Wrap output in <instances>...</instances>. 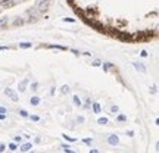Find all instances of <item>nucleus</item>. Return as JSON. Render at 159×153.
Listing matches in <instances>:
<instances>
[{
    "instance_id": "nucleus-1",
    "label": "nucleus",
    "mask_w": 159,
    "mask_h": 153,
    "mask_svg": "<svg viewBox=\"0 0 159 153\" xmlns=\"http://www.w3.org/2000/svg\"><path fill=\"white\" fill-rule=\"evenodd\" d=\"M5 94L8 96V97H10L13 102H18V100H19V97H18V94H16V93H15V91H13L10 87H6V88H5Z\"/></svg>"
},
{
    "instance_id": "nucleus-2",
    "label": "nucleus",
    "mask_w": 159,
    "mask_h": 153,
    "mask_svg": "<svg viewBox=\"0 0 159 153\" xmlns=\"http://www.w3.org/2000/svg\"><path fill=\"white\" fill-rule=\"evenodd\" d=\"M108 143H109L111 146H116V144L119 143V138H118V136H115V134L109 136V137H108Z\"/></svg>"
},
{
    "instance_id": "nucleus-3",
    "label": "nucleus",
    "mask_w": 159,
    "mask_h": 153,
    "mask_svg": "<svg viewBox=\"0 0 159 153\" xmlns=\"http://www.w3.org/2000/svg\"><path fill=\"white\" fill-rule=\"evenodd\" d=\"M91 110H93V113H100L102 112L100 103L99 102H91Z\"/></svg>"
},
{
    "instance_id": "nucleus-4",
    "label": "nucleus",
    "mask_w": 159,
    "mask_h": 153,
    "mask_svg": "<svg viewBox=\"0 0 159 153\" xmlns=\"http://www.w3.org/2000/svg\"><path fill=\"white\" fill-rule=\"evenodd\" d=\"M28 83H30V80H28V78H25L24 81H21V83H19V85H18V90H19L21 93H24V91L27 90V85H28Z\"/></svg>"
},
{
    "instance_id": "nucleus-5",
    "label": "nucleus",
    "mask_w": 159,
    "mask_h": 153,
    "mask_svg": "<svg viewBox=\"0 0 159 153\" xmlns=\"http://www.w3.org/2000/svg\"><path fill=\"white\" fill-rule=\"evenodd\" d=\"M31 149H32V144H31V143H25V144H21V146H19V150H21L22 153L30 152Z\"/></svg>"
},
{
    "instance_id": "nucleus-6",
    "label": "nucleus",
    "mask_w": 159,
    "mask_h": 153,
    "mask_svg": "<svg viewBox=\"0 0 159 153\" xmlns=\"http://www.w3.org/2000/svg\"><path fill=\"white\" fill-rule=\"evenodd\" d=\"M133 65H134V68H136V69H137L138 72H143V74L146 72V66H144L143 63H138V62H134Z\"/></svg>"
},
{
    "instance_id": "nucleus-7",
    "label": "nucleus",
    "mask_w": 159,
    "mask_h": 153,
    "mask_svg": "<svg viewBox=\"0 0 159 153\" xmlns=\"http://www.w3.org/2000/svg\"><path fill=\"white\" fill-rule=\"evenodd\" d=\"M30 103H31V106H38L40 105V97L38 96H32L30 99Z\"/></svg>"
},
{
    "instance_id": "nucleus-8",
    "label": "nucleus",
    "mask_w": 159,
    "mask_h": 153,
    "mask_svg": "<svg viewBox=\"0 0 159 153\" xmlns=\"http://www.w3.org/2000/svg\"><path fill=\"white\" fill-rule=\"evenodd\" d=\"M69 93H71V87H69V85H63V87L61 88V94L66 96V94H69Z\"/></svg>"
},
{
    "instance_id": "nucleus-9",
    "label": "nucleus",
    "mask_w": 159,
    "mask_h": 153,
    "mask_svg": "<svg viewBox=\"0 0 159 153\" xmlns=\"http://www.w3.org/2000/svg\"><path fill=\"white\" fill-rule=\"evenodd\" d=\"M102 66H103V71H105V72H109V71H111V68H112L114 65H112V63H109V62H105V63H102Z\"/></svg>"
},
{
    "instance_id": "nucleus-10",
    "label": "nucleus",
    "mask_w": 159,
    "mask_h": 153,
    "mask_svg": "<svg viewBox=\"0 0 159 153\" xmlns=\"http://www.w3.org/2000/svg\"><path fill=\"white\" fill-rule=\"evenodd\" d=\"M38 85H40V84H38L37 81H34V83H31V84H30V88H31V91H32V93H35V91H37V90H38Z\"/></svg>"
},
{
    "instance_id": "nucleus-11",
    "label": "nucleus",
    "mask_w": 159,
    "mask_h": 153,
    "mask_svg": "<svg viewBox=\"0 0 159 153\" xmlns=\"http://www.w3.org/2000/svg\"><path fill=\"white\" fill-rule=\"evenodd\" d=\"M72 99H74V105H75V106H78V107H81V105H83V102L80 100V97H78V96H74V97H72Z\"/></svg>"
},
{
    "instance_id": "nucleus-12",
    "label": "nucleus",
    "mask_w": 159,
    "mask_h": 153,
    "mask_svg": "<svg viewBox=\"0 0 159 153\" xmlns=\"http://www.w3.org/2000/svg\"><path fill=\"white\" fill-rule=\"evenodd\" d=\"M116 121L118 122H125L127 121V116H125V115H122V113H119L118 116H116Z\"/></svg>"
},
{
    "instance_id": "nucleus-13",
    "label": "nucleus",
    "mask_w": 159,
    "mask_h": 153,
    "mask_svg": "<svg viewBox=\"0 0 159 153\" xmlns=\"http://www.w3.org/2000/svg\"><path fill=\"white\" fill-rule=\"evenodd\" d=\"M28 118H30L31 121H34V122H38V121H40V116H38V115H28Z\"/></svg>"
},
{
    "instance_id": "nucleus-14",
    "label": "nucleus",
    "mask_w": 159,
    "mask_h": 153,
    "mask_svg": "<svg viewBox=\"0 0 159 153\" xmlns=\"http://www.w3.org/2000/svg\"><path fill=\"white\" fill-rule=\"evenodd\" d=\"M97 124H100V125H105V124H108V118H105V116L99 118V119H97Z\"/></svg>"
},
{
    "instance_id": "nucleus-15",
    "label": "nucleus",
    "mask_w": 159,
    "mask_h": 153,
    "mask_svg": "<svg viewBox=\"0 0 159 153\" xmlns=\"http://www.w3.org/2000/svg\"><path fill=\"white\" fill-rule=\"evenodd\" d=\"M8 149H9L10 152H13V150H16V149H18V144H16V143H9Z\"/></svg>"
},
{
    "instance_id": "nucleus-16",
    "label": "nucleus",
    "mask_w": 159,
    "mask_h": 153,
    "mask_svg": "<svg viewBox=\"0 0 159 153\" xmlns=\"http://www.w3.org/2000/svg\"><path fill=\"white\" fill-rule=\"evenodd\" d=\"M19 115H21L22 118H28V115H30V113H28L25 109H21V110H19Z\"/></svg>"
},
{
    "instance_id": "nucleus-17",
    "label": "nucleus",
    "mask_w": 159,
    "mask_h": 153,
    "mask_svg": "<svg viewBox=\"0 0 159 153\" xmlns=\"http://www.w3.org/2000/svg\"><path fill=\"white\" fill-rule=\"evenodd\" d=\"M63 138H65V140H68L69 143H74V141H77V138H72V137H69V136H66V134H63Z\"/></svg>"
},
{
    "instance_id": "nucleus-18",
    "label": "nucleus",
    "mask_w": 159,
    "mask_h": 153,
    "mask_svg": "<svg viewBox=\"0 0 159 153\" xmlns=\"http://www.w3.org/2000/svg\"><path fill=\"white\" fill-rule=\"evenodd\" d=\"M31 46H32L31 43H21V44H19V47H21V49H30Z\"/></svg>"
},
{
    "instance_id": "nucleus-19",
    "label": "nucleus",
    "mask_w": 159,
    "mask_h": 153,
    "mask_svg": "<svg viewBox=\"0 0 159 153\" xmlns=\"http://www.w3.org/2000/svg\"><path fill=\"white\" fill-rule=\"evenodd\" d=\"M111 112H112L114 115H116V113L119 112V107H118V106H112V107H111Z\"/></svg>"
},
{
    "instance_id": "nucleus-20",
    "label": "nucleus",
    "mask_w": 159,
    "mask_h": 153,
    "mask_svg": "<svg viewBox=\"0 0 159 153\" xmlns=\"http://www.w3.org/2000/svg\"><path fill=\"white\" fill-rule=\"evenodd\" d=\"M83 143H85V144L90 146V144L93 143V138H84V140H83Z\"/></svg>"
},
{
    "instance_id": "nucleus-21",
    "label": "nucleus",
    "mask_w": 159,
    "mask_h": 153,
    "mask_svg": "<svg viewBox=\"0 0 159 153\" xmlns=\"http://www.w3.org/2000/svg\"><path fill=\"white\" fill-rule=\"evenodd\" d=\"M100 65H102V62H100L99 59H94V61H93V66H100Z\"/></svg>"
},
{
    "instance_id": "nucleus-22",
    "label": "nucleus",
    "mask_w": 159,
    "mask_h": 153,
    "mask_svg": "<svg viewBox=\"0 0 159 153\" xmlns=\"http://www.w3.org/2000/svg\"><path fill=\"white\" fill-rule=\"evenodd\" d=\"M0 113H8V109L5 106H2V105H0Z\"/></svg>"
},
{
    "instance_id": "nucleus-23",
    "label": "nucleus",
    "mask_w": 159,
    "mask_h": 153,
    "mask_svg": "<svg viewBox=\"0 0 159 153\" xmlns=\"http://www.w3.org/2000/svg\"><path fill=\"white\" fill-rule=\"evenodd\" d=\"M140 56H141V57H147V56H149V53H147L146 50H141V53H140Z\"/></svg>"
},
{
    "instance_id": "nucleus-24",
    "label": "nucleus",
    "mask_w": 159,
    "mask_h": 153,
    "mask_svg": "<svg viewBox=\"0 0 159 153\" xmlns=\"http://www.w3.org/2000/svg\"><path fill=\"white\" fill-rule=\"evenodd\" d=\"M5 150H6V146H5L3 143H0V153H3Z\"/></svg>"
},
{
    "instance_id": "nucleus-25",
    "label": "nucleus",
    "mask_w": 159,
    "mask_h": 153,
    "mask_svg": "<svg viewBox=\"0 0 159 153\" xmlns=\"http://www.w3.org/2000/svg\"><path fill=\"white\" fill-rule=\"evenodd\" d=\"M21 141H22V138H21L19 136H16V137H15V143H21Z\"/></svg>"
},
{
    "instance_id": "nucleus-26",
    "label": "nucleus",
    "mask_w": 159,
    "mask_h": 153,
    "mask_svg": "<svg viewBox=\"0 0 159 153\" xmlns=\"http://www.w3.org/2000/svg\"><path fill=\"white\" fill-rule=\"evenodd\" d=\"M6 119V113H0V121H5Z\"/></svg>"
},
{
    "instance_id": "nucleus-27",
    "label": "nucleus",
    "mask_w": 159,
    "mask_h": 153,
    "mask_svg": "<svg viewBox=\"0 0 159 153\" xmlns=\"http://www.w3.org/2000/svg\"><path fill=\"white\" fill-rule=\"evenodd\" d=\"M77 122H81V124H83V122H84V118H83V116H78V118H77Z\"/></svg>"
},
{
    "instance_id": "nucleus-28",
    "label": "nucleus",
    "mask_w": 159,
    "mask_h": 153,
    "mask_svg": "<svg viewBox=\"0 0 159 153\" xmlns=\"http://www.w3.org/2000/svg\"><path fill=\"white\" fill-rule=\"evenodd\" d=\"M21 24H24V21H21V19H18V21L15 22V25H21Z\"/></svg>"
},
{
    "instance_id": "nucleus-29",
    "label": "nucleus",
    "mask_w": 159,
    "mask_h": 153,
    "mask_svg": "<svg viewBox=\"0 0 159 153\" xmlns=\"http://www.w3.org/2000/svg\"><path fill=\"white\" fill-rule=\"evenodd\" d=\"M5 24H6V19H3V21H0V28H2Z\"/></svg>"
},
{
    "instance_id": "nucleus-30",
    "label": "nucleus",
    "mask_w": 159,
    "mask_h": 153,
    "mask_svg": "<svg viewBox=\"0 0 159 153\" xmlns=\"http://www.w3.org/2000/svg\"><path fill=\"white\" fill-rule=\"evenodd\" d=\"M55 91H56V88H55V87H52V90H50V94L53 96V94H55Z\"/></svg>"
},
{
    "instance_id": "nucleus-31",
    "label": "nucleus",
    "mask_w": 159,
    "mask_h": 153,
    "mask_svg": "<svg viewBox=\"0 0 159 153\" xmlns=\"http://www.w3.org/2000/svg\"><path fill=\"white\" fill-rule=\"evenodd\" d=\"M90 153H99V150H96V149H90Z\"/></svg>"
},
{
    "instance_id": "nucleus-32",
    "label": "nucleus",
    "mask_w": 159,
    "mask_h": 153,
    "mask_svg": "<svg viewBox=\"0 0 159 153\" xmlns=\"http://www.w3.org/2000/svg\"><path fill=\"white\" fill-rule=\"evenodd\" d=\"M9 47H6V46H3V47H0V50H8Z\"/></svg>"
},
{
    "instance_id": "nucleus-33",
    "label": "nucleus",
    "mask_w": 159,
    "mask_h": 153,
    "mask_svg": "<svg viewBox=\"0 0 159 153\" xmlns=\"http://www.w3.org/2000/svg\"><path fill=\"white\" fill-rule=\"evenodd\" d=\"M31 153H34V152H31Z\"/></svg>"
}]
</instances>
